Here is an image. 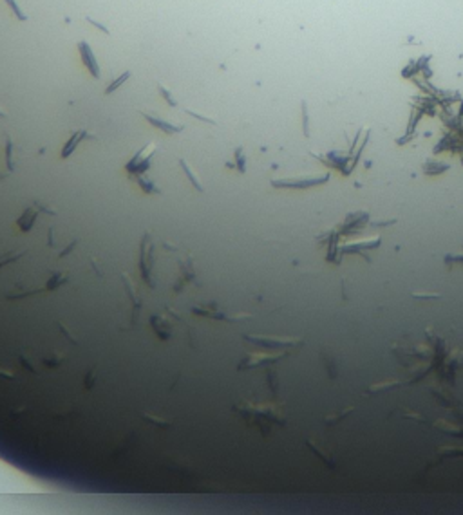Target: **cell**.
<instances>
[{
    "label": "cell",
    "mask_w": 463,
    "mask_h": 515,
    "mask_svg": "<svg viewBox=\"0 0 463 515\" xmlns=\"http://www.w3.org/2000/svg\"><path fill=\"white\" fill-rule=\"evenodd\" d=\"M150 268H152V244H150L148 233H145L143 240H141V263H139V270H141V275L147 281V284L154 286L150 282Z\"/></svg>",
    "instance_id": "cell-1"
},
{
    "label": "cell",
    "mask_w": 463,
    "mask_h": 515,
    "mask_svg": "<svg viewBox=\"0 0 463 515\" xmlns=\"http://www.w3.org/2000/svg\"><path fill=\"white\" fill-rule=\"evenodd\" d=\"M246 340L263 345L266 349H283V347L301 344V340H297V338H268V336H246Z\"/></svg>",
    "instance_id": "cell-2"
},
{
    "label": "cell",
    "mask_w": 463,
    "mask_h": 515,
    "mask_svg": "<svg viewBox=\"0 0 463 515\" xmlns=\"http://www.w3.org/2000/svg\"><path fill=\"white\" fill-rule=\"evenodd\" d=\"M329 175L322 174L320 177H308V179H281V181H272L274 186L277 188H308V186H313V184H320L328 181Z\"/></svg>",
    "instance_id": "cell-3"
},
{
    "label": "cell",
    "mask_w": 463,
    "mask_h": 515,
    "mask_svg": "<svg viewBox=\"0 0 463 515\" xmlns=\"http://www.w3.org/2000/svg\"><path fill=\"white\" fill-rule=\"evenodd\" d=\"M78 51H80V56H82V62H84V65L89 69V73L93 74L94 78H100V76H102V71H100V65H98V60H96V56H94L93 49H91V46H89L87 42H80Z\"/></svg>",
    "instance_id": "cell-4"
},
{
    "label": "cell",
    "mask_w": 463,
    "mask_h": 515,
    "mask_svg": "<svg viewBox=\"0 0 463 515\" xmlns=\"http://www.w3.org/2000/svg\"><path fill=\"white\" fill-rule=\"evenodd\" d=\"M143 118L150 125L158 127L159 130H163V132H167V134H176V132H181V130H183L181 125H172V123H168V121H163V120H159V118H154V116L147 114V112H143Z\"/></svg>",
    "instance_id": "cell-5"
},
{
    "label": "cell",
    "mask_w": 463,
    "mask_h": 515,
    "mask_svg": "<svg viewBox=\"0 0 463 515\" xmlns=\"http://www.w3.org/2000/svg\"><path fill=\"white\" fill-rule=\"evenodd\" d=\"M84 138H91V139H93V136H91L89 132H85V130H78V132H74L73 136H71L69 141L65 143L64 150H62V157H64V159H65V157H69L71 154H73L74 148L78 147V143L82 141Z\"/></svg>",
    "instance_id": "cell-6"
},
{
    "label": "cell",
    "mask_w": 463,
    "mask_h": 515,
    "mask_svg": "<svg viewBox=\"0 0 463 515\" xmlns=\"http://www.w3.org/2000/svg\"><path fill=\"white\" fill-rule=\"evenodd\" d=\"M283 356V354H274V356H268V354H250L248 360H245L239 369H246V367H254V365H259V362H275Z\"/></svg>",
    "instance_id": "cell-7"
},
{
    "label": "cell",
    "mask_w": 463,
    "mask_h": 515,
    "mask_svg": "<svg viewBox=\"0 0 463 515\" xmlns=\"http://www.w3.org/2000/svg\"><path fill=\"white\" fill-rule=\"evenodd\" d=\"M167 320H168V318H167ZM167 320H165V318H161V317H152V320H150V324H152L156 335H158L159 338H163V340L170 336V326L167 324Z\"/></svg>",
    "instance_id": "cell-8"
},
{
    "label": "cell",
    "mask_w": 463,
    "mask_h": 515,
    "mask_svg": "<svg viewBox=\"0 0 463 515\" xmlns=\"http://www.w3.org/2000/svg\"><path fill=\"white\" fill-rule=\"evenodd\" d=\"M35 219H37V208H28V210L24 212V215L19 219V226L24 231H29L33 222H35Z\"/></svg>",
    "instance_id": "cell-9"
},
{
    "label": "cell",
    "mask_w": 463,
    "mask_h": 515,
    "mask_svg": "<svg viewBox=\"0 0 463 515\" xmlns=\"http://www.w3.org/2000/svg\"><path fill=\"white\" fill-rule=\"evenodd\" d=\"M179 165H181V168H183V170H185L186 177H188V179H190V183H192V186H195V190H199V192H203V190H204V188H203V184L199 183V179H197V175H195L194 172H192V168H190V166H188V163H186L185 159H181V161H179Z\"/></svg>",
    "instance_id": "cell-10"
},
{
    "label": "cell",
    "mask_w": 463,
    "mask_h": 515,
    "mask_svg": "<svg viewBox=\"0 0 463 515\" xmlns=\"http://www.w3.org/2000/svg\"><path fill=\"white\" fill-rule=\"evenodd\" d=\"M129 78H130V71H125L123 74H120V76H118V78H116L114 82L109 83V87L105 89V94H111V92H114L116 89H120L121 85H123V83H125Z\"/></svg>",
    "instance_id": "cell-11"
},
{
    "label": "cell",
    "mask_w": 463,
    "mask_h": 515,
    "mask_svg": "<svg viewBox=\"0 0 463 515\" xmlns=\"http://www.w3.org/2000/svg\"><path fill=\"white\" fill-rule=\"evenodd\" d=\"M134 177H136V181H138L139 186H141L147 193H159V188H156V184H154L152 181L145 179V177H141V175H134Z\"/></svg>",
    "instance_id": "cell-12"
},
{
    "label": "cell",
    "mask_w": 463,
    "mask_h": 515,
    "mask_svg": "<svg viewBox=\"0 0 463 515\" xmlns=\"http://www.w3.org/2000/svg\"><path fill=\"white\" fill-rule=\"evenodd\" d=\"M6 161H8V168L13 170V143L10 138L6 141Z\"/></svg>",
    "instance_id": "cell-13"
},
{
    "label": "cell",
    "mask_w": 463,
    "mask_h": 515,
    "mask_svg": "<svg viewBox=\"0 0 463 515\" xmlns=\"http://www.w3.org/2000/svg\"><path fill=\"white\" fill-rule=\"evenodd\" d=\"M6 2H8V6H10L11 10H13V13H15V17H17V19H19V20H22V22H26V20H28V17H26V15H24V11L20 10V8H19V4H17V2H15V0H6Z\"/></svg>",
    "instance_id": "cell-14"
},
{
    "label": "cell",
    "mask_w": 463,
    "mask_h": 515,
    "mask_svg": "<svg viewBox=\"0 0 463 515\" xmlns=\"http://www.w3.org/2000/svg\"><path fill=\"white\" fill-rule=\"evenodd\" d=\"M236 165L237 168H239V172L246 170V159H245V154H243V148H236Z\"/></svg>",
    "instance_id": "cell-15"
},
{
    "label": "cell",
    "mask_w": 463,
    "mask_h": 515,
    "mask_svg": "<svg viewBox=\"0 0 463 515\" xmlns=\"http://www.w3.org/2000/svg\"><path fill=\"white\" fill-rule=\"evenodd\" d=\"M158 89H159V92H161L163 100L167 101L168 105H170V107H176V105H177V101L174 100V98H172V94H170V91H168V89H165V87H163V85H159Z\"/></svg>",
    "instance_id": "cell-16"
},
{
    "label": "cell",
    "mask_w": 463,
    "mask_h": 515,
    "mask_svg": "<svg viewBox=\"0 0 463 515\" xmlns=\"http://www.w3.org/2000/svg\"><path fill=\"white\" fill-rule=\"evenodd\" d=\"M186 114H190V116H194V118H197V120L204 121V123H212V125H215V120H212V118H208V116L197 114V112H194V111H188V109H186Z\"/></svg>",
    "instance_id": "cell-17"
},
{
    "label": "cell",
    "mask_w": 463,
    "mask_h": 515,
    "mask_svg": "<svg viewBox=\"0 0 463 515\" xmlns=\"http://www.w3.org/2000/svg\"><path fill=\"white\" fill-rule=\"evenodd\" d=\"M19 257H22V251H15V253H11V255H4V257L0 259V266H2V264L11 263V261H15V259H19Z\"/></svg>",
    "instance_id": "cell-18"
},
{
    "label": "cell",
    "mask_w": 463,
    "mask_h": 515,
    "mask_svg": "<svg viewBox=\"0 0 463 515\" xmlns=\"http://www.w3.org/2000/svg\"><path fill=\"white\" fill-rule=\"evenodd\" d=\"M145 419H148V423H154V425H158V427H161V428H165V427H168V423L167 421H163V419H158V418H154V416H143Z\"/></svg>",
    "instance_id": "cell-19"
},
{
    "label": "cell",
    "mask_w": 463,
    "mask_h": 515,
    "mask_svg": "<svg viewBox=\"0 0 463 515\" xmlns=\"http://www.w3.org/2000/svg\"><path fill=\"white\" fill-rule=\"evenodd\" d=\"M64 281H65L64 275H55V279H53V281L47 282V288H49V290H55L56 286L60 284V282H64Z\"/></svg>",
    "instance_id": "cell-20"
},
{
    "label": "cell",
    "mask_w": 463,
    "mask_h": 515,
    "mask_svg": "<svg viewBox=\"0 0 463 515\" xmlns=\"http://www.w3.org/2000/svg\"><path fill=\"white\" fill-rule=\"evenodd\" d=\"M87 20H89V22H91V24H93L94 28H98V29H100V31H102V33H109V29H107V28H103L102 24H100V22H96V20H93V19H91V17H87Z\"/></svg>",
    "instance_id": "cell-21"
},
{
    "label": "cell",
    "mask_w": 463,
    "mask_h": 515,
    "mask_svg": "<svg viewBox=\"0 0 463 515\" xmlns=\"http://www.w3.org/2000/svg\"><path fill=\"white\" fill-rule=\"evenodd\" d=\"M0 378H13V373H10V371H2V369H0Z\"/></svg>",
    "instance_id": "cell-22"
},
{
    "label": "cell",
    "mask_w": 463,
    "mask_h": 515,
    "mask_svg": "<svg viewBox=\"0 0 463 515\" xmlns=\"http://www.w3.org/2000/svg\"><path fill=\"white\" fill-rule=\"evenodd\" d=\"M74 244H76V242H71V244H69V246H67V249H64V251H62V253H60L62 257H64V255H67V253H69V251H73V248H74Z\"/></svg>",
    "instance_id": "cell-23"
},
{
    "label": "cell",
    "mask_w": 463,
    "mask_h": 515,
    "mask_svg": "<svg viewBox=\"0 0 463 515\" xmlns=\"http://www.w3.org/2000/svg\"><path fill=\"white\" fill-rule=\"evenodd\" d=\"M414 297H438L434 293H414Z\"/></svg>",
    "instance_id": "cell-24"
},
{
    "label": "cell",
    "mask_w": 463,
    "mask_h": 515,
    "mask_svg": "<svg viewBox=\"0 0 463 515\" xmlns=\"http://www.w3.org/2000/svg\"><path fill=\"white\" fill-rule=\"evenodd\" d=\"M4 116H6V114H4V112H2V111H0V118H4Z\"/></svg>",
    "instance_id": "cell-25"
}]
</instances>
